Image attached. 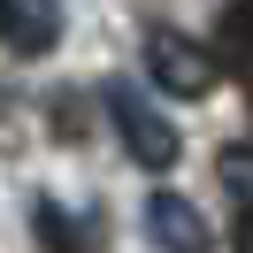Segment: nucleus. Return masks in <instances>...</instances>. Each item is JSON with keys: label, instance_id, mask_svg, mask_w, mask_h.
Segmentation results:
<instances>
[{"label": "nucleus", "instance_id": "obj_1", "mask_svg": "<svg viewBox=\"0 0 253 253\" xmlns=\"http://www.w3.org/2000/svg\"><path fill=\"white\" fill-rule=\"evenodd\" d=\"M100 108H108V123H115V138H123V154L138 161V169H176V123L154 108V100L138 92V84H123L115 77L108 92H100Z\"/></svg>", "mask_w": 253, "mask_h": 253}, {"label": "nucleus", "instance_id": "obj_2", "mask_svg": "<svg viewBox=\"0 0 253 253\" xmlns=\"http://www.w3.org/2000/svg\"><path fill=\"white\" fill-rule=\"evenodd\" d=\"M146 77H154L169 100H207V92L222 84V62L200 46V39H184V31H169V23H154V31H146Z\"/></svg>", "mask_w": 253, "mask_h": 253}, {"label": "nucleus", "instance_id": "obj_3", "mask_svg": "<svg viewBox=\"0 0 253 253\" xmlns=\"http://www.w3.org/2000/svg\"><path fill=\"white\" fill-rule=\"evenodd\" d=\"M0 46L16 62L54 54L62 46V0H0Z\"/></svg>", "mask_w": 253, "mask_h": 253}, {"label": "nucleus", "instance_id": "obj_4", "mask_svg": "<svg viewBox=\"0 0 253 253\" xmlns=\"http://www.w3.org/2000/svg\"><path fill=\"white\" fill-rule=\"evenodd\" d=\"M146 230H154L161 253H215V230H207V215L184 192H154L146 200Z\"/></svg>", "mask_w": 253, "mask_h": 253}, {"label": "nucleus", "instance_id": "obj_5", "mask_svg": "<svg viewBox=\"0 0 253 253\" xmlns=\"http://www.w3.org/2000/svg\"><path fill=\"white\" fill-rule=\"evenodd\" d=\"M39 246H46V253H92V230H84L69 207L39 200Z\"/></svg>", "mask_w": 253, "mask_h": 253}, {"label": "nucleus", "instance_id": "obj_6", "mask_svg": "<svg viewBox=\"0 0 253 253\" xmlns=\"http://www.w3.org/2000/svg\"><path fill=\"white\" fill-rule=\"evenodd\" d=\"M215 176H222V192L238 200V215H253V146H246V138L215 154Z\"/></svg>", "mask_w": 253, "mask_h": 253}, {"label": "nucleus", "instance_id": "obj_7", "mask_svg": "<svg viewBox=\"0 0 253 253\" xmlns=\"http://www.w3.org/2000/svg\"><path fill=\"white\" fill-rule=\"evenodd\" d=\"M222 39H230L238 62H253V0H230L222 8Z\"/></svg>", "mask_w": 253, "mask_h": 253}, {"label": "nucleus", "instance_id": "obj_8", "mask_svg": "<svg viewBox=\"0 0 253 253\" xmlns=\"http://www.w3.org/2000/svg\"><path fill=\"white\" fill-rule=\"evenodd\" d=\"M230 246H238V253H253V215H238V230H230Z\"/></svg>", "mask_w": 253, "mask_h": 253}]
</instances>
